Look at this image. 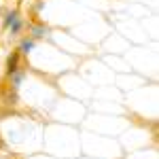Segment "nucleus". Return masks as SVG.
<instances>
[{
  "instance_id": "1",
  "label": "nucleus",
  "mask_w": 159,
  "mask_h": 159,
  "mask_svg": "<svg viewBox=\"0 0 159 159\" xmlns=\"http://www.w3.org/2000/svg\"><path fill=\"white\" fill-rule=\"evenodd\" d=\"M19 70V51H13L11 55H9V60H7V74L11 76Z\"/></svg>"
},
{
  "instance_id": "5",
  "label": "nucleus",
  "mask_w": 159,
  "mask_h": 159,
  "mask_svg": "<svg viewBox=\"0 0 159 159\" xmlns=\"http://www.w3.org/2000/svg\"><path fill=\"white\" fill-rule=\"evenodd\" d=\"M32 47H34V40H32V38H30V40L25 38L24 43H21V47H19V51H21V53H28V51L32 49Z\"/></svg>"
},
{
  "instance_id": "4",
  "label": "nucleus",
  "mask_w": 159,
  "mask_h": 159,
  "mask_svg": "<svg viewBox=\"0 0 159 159\" xmlns=\"http://www.w3.org/2000/svg\"><path fill=\"white\" fill-rule=\"evenodd\" d=\"M17 19H19V11H11L9 15H7V19H4V25L9 28V25H11L13 21H17Z\"/></svg>"
},
{
  "instance_id": "2",
  "label": "nucleus",
  "mask_w": 159,
  "mask_h": 159,
  "mask_svg": "<svg viewBox=\"0 0 159 159\" xmlns=\"http://www.w3.org/2000/svg\"><path fill=\"white\" fill-rule=\"evenodd\" d=\"M49 34V28H45V25H32V36L34 38H43Z\"/></svg>"
},
{
  "instance_id": "3",
  "label": "nucleus",
  "mask_w": 159,
  "mask_h": 159,
  "mask_svg": "<svg viewBox=\"0 0 159 159\" xmlns=\"http://www.w3.org/2000/svg\"><path fill=\"white\" fill-rule=\"evenodd\" d=\"M21 28H24V21H21V19L13 21V24H11V36H17V34L21 32Z\"/></svg>"
}]
</instances>
